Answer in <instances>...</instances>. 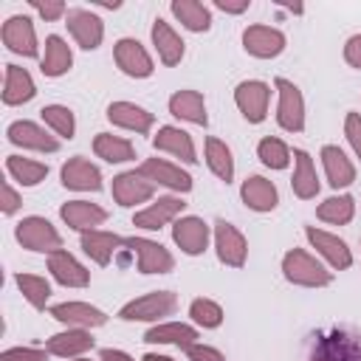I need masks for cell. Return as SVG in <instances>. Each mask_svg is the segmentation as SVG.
Instances as JSON below:
<instances>
[{
	"label": "cell",
	"instance_id": "ffe728a7",
	"mask_svg": "<svg viewBox=\"0 0 361 361\" xmlns=\"http://www.w3.org/2000/svg\"><path fill=\"white\" fill-rule=\"evenodd\" d=\"M51 316L68 327H102L107 322V313L87 305V302H62L51 307Z\"/></svg>",
	"mask_w": 361,
	"mask_h": 361
},
{
	"label": "cell",
	"instance_id": "8fae6325",
	"mask_svg": "<svg viewBox=\"0 0 361 361\" xmlns=\"http://www.w3.org/2000/svg\"><path fill=\"white\" fill-rule=\"evenodd\" d=\"M62 186L65 189H76V192H99L102 189V172L82 155H73L62 164Z\"/></svg>",
	"mask_w": 361,
	"mask_h": 361
},
{
	"label": "cell",
	"instance_id": "7a4b0ae2",
	"mask_svg": "<svg viewBox=\"0 0 361 361\" xmlns=\"http://www.w3.org/2000/svg\"><path fill=\"white\" fill-rule=\"evenodd\" d=\"M178 307V296L172 290H152L133 302H127L118 310V319L124 322H155L161 316H172Z\"/></svg>",
	"mask_w": 361,
	"mask_h": 361
},
{
	"label": "cell",
	"instance_id": "3957f363",
	"mask_svg": "<svg viewBox=\"0 0 361 361\" xmlns=\"http://www.w3.org/2000/svg\"><path fill=\"white\" fill-rule=\"evenodd\" d=\"M14 237H17V243H20L23 248H28V251L54 254V251L62 248L59 231H56L45 217H37V214L23 217V220L17 223V228H14Z\"/></svg>",
	"mask_w": 361,
	"mask_h": 361
},
{
	"label": "cell",
	"instance_id": "bcb514c9",
	"mask_svg": "<svg viewBox=\"0 0 361 361\" xmlns=\"http://www.w3.org/2000/svg\"><path fill=\"white\" fill-rule=\"evenodd\" d=\"M186 358L189 361H226V355L209 344H192L186 347Z\"/></svg>",
	"mask_w": 361,
	"mask_h": 361
},
{
	"label": "cell",
	"instance_id": "52a82bcc",
	"mask_svg": "<svg viewBox=\"0 0 361 361\" xmlns=\"http://www.w3.org/2000/svg\"><path fill=\"white\" fill-rule=\"evenodd\" d=\"M243 48L257 59H271L285 51V34L271 25H248L243 34Z\"/></svg>",
	"mask_w": 361,
	"mask_h": 361
},
{
	"label": "cell",
	"instance_id": "7bdbcfd3",
	"mask_svg": "<svg viewBox=\"0 0 361 361\" xmlns=\"http://www.w3.org/2000/svg\"><path fill=\"white\" fill-rule=\"evenodd\" d=\"M189 316H192L195 324H200L206 330H214V327L223 324V307L217 302H212V299H195L189 305Z\"/></svg>",
	"mask_w": 361,
	"mask_h": 361
},
{
	"label": "cell",
	"instance_id": "4dcf8cb0",
	"mask_svg": "<svg viewBox=\"0 0 361 361\" xmlns=\"http://www.w3.org/2000/svg\"><path fill=\"white\" fill-rule=\"evenodd\" d=\"M293 158H296L293 178H290L293 195H296V197H302V200H310V197H316V195H319V178H316L313 158H310L305 149H293Z\"/></svg>",
	"mask_w": 361,
	"mask_h": 361
},
{
	"label": "cell",
	"instance_id": "44dd1931",
	"mask_svg": "<svg viewBox=\"0 0 361 361\" xmlns=\"http://www.w3.org/2000/svg\"><path fill=\"white\" fill-rule=\"evenodd\" d=\"M310 361H361V344L344 333H333L319 338Z\"/></svg>",
	"mask_w": 361,
	"mask_h": 361
},
{
	"label": "cell",
	"instance_id": "836d02e7",
	"mask_svg": "<svg viewBox=\"0 0 361 361\" xmlns=\"http://www.w3.org/2000/svg\"><path fill=\"white\" fill-rule=\"evenodd\" d=\"M71 62H73V56H71V48H68V42L62 39V37H56V34H51L48 39H45V56H42V73L45 76H62L68 68H71Z\"/></svg>",
	"mask_w": 361,
	"mask_h": 361
},
{
	"label": "cell",
	"instance_id": "cb8c5ba5",
	"mask_svg": "<svg viewBox=\"0 0 361 361\" xmlns=\"http://www.w3.org/2000/svg\"><path fill=\"white\" fill-rule=\"evenodd\" d=\"M152 144H155V149H164V152H169V155H175V158H180V161H186V164H195V161H197L192 135H189L186 130H180V127L164 124V127L158 130V135L152 138Z\"/></svg>",
	"mask_w": 361,
	"mask_h": 361
},
{
	"label": "cell",
	"instance_id": "603a6c76",
	"mask_svg": "<svg viewBox=\"0 0 361 361\" xmlns=\"http://www.w3.org/2000/svg\"><path fill=\"white\" fill-rule=\"evenodd\" d=\"M107 118L116 124V127H124V130H133V133H149V127L155 124V116L133 102H113L107 107Z\"/></svg>",
	"mask_w": 361,
	"mask_h": 361
},
{
	"label": "cell",
	"instance_id": "8992f818",
	"mask_svg": "<svg viewBox=\"0 0 361 361\" xmlns=\"http://www.w3.org/2000/svg\"><path fill=\"white\" fill-rule=\"evenodd\" d=\"M234 102H237L240 113H243L251 124H259V121L268 116L271 87H268L265 82H257V79L240 82V85H237V90H234Z\"/></svg>",
	"mask_w": 361,
	"mask_h": 361
},
{
	"label": "cell",
	"instance_id": "1f68e13d",
	"mask_svg": "<svg viewBox=\"0 0 361 361\" xmlns=\"http://www.w3.org/2000/svg\"><path fill=\"white\" fill-rule=\"evenodd\" d=\"M118 245H124V237H118V234H113V231H99V228L82 231V248H85V254H87L96 265H107Z\"/></svg>",
	"mask_w": 361,
	"mask_h": 361
},
{
	"label": "cell",
	"instance_id": "f5cc1de1",
	"mask_svg": "<svg viewBox=\"0 0 361 361\" xmlns=\"http://www.w3.org/2000/svg\"><path fill=\"white\" fill-rule=\"evenodd\" d=\"M141 361H172V358H169V355H155V353H147Z\"/></svg>",
	"mask_w": 361,
	"mask_h": 361
},
{
	"label": "cell",
	"instance_id": "d4e9b609",
	"mask_svg": "<svg viewBox=\"0 0 361 361\" xmlns=\"http://www.w3.org/2000/svg\"><path fill=\"white\" fill-rule=\"evenodd\" d=\"M90 347H93V336L82 327H68L65 333H56L45 341V350L51 355H62V358H79Z\"/></svg>",
	"mask_w": 361,
	"mask_h": 361
},
{
	"label": "cell",
	"instance_id": "277c9868",
	"mask_svg": "<svg viewBox=\"0 0 361 361\" xmlns=\"http://www.w3.org/2000/svg\"><path fill=\"white\" fill-rule=\"evenodd\" d=\"M124 245L138 257V271L141 274H169L175 268L172 254L147 237H124Z\"/></svg>",
	"mask_w": 361,
	"mask_h": 361
},
{
	"label": "cell",
	"instance_id": "b9f144b4",
	"mask_svg": "<svg viewBox=\"0 0 361 361\" xmlns=\"http://www.w3.org/2000/svg\"><path fill=\"white\" fill-rule=\"evenodd\" d=\"M257 155L268 169H285L290 164V149L279 138H271V135L257 144Z\"/></svg>",
	"mask_w": 361,
	"mask_h": 361
},
{
	"label": "cell",
	"instance_id": "5b68a950",
	"mask_svg": "<svg viewBox=\"0 0 361 361\" xmlns=\"http://www.w3.org/2000/svg\"><path fill=\"white\" fill-rule=\"evenodd\" d=\"M276 90H279V107H276L279 127L288 133H302L305 130V102H302L299 87L288 79H276Z\"/></svg>",
	"mask_w": 361,
	"mask_h": 361
},
{
	"label": "cell",
	"instance_id": "f546056e",
	"mask_svg": "<svg viewBox=\"0 0 361 361\" xmlns=\"http://www.w3.org/2000/svg\"><path fill=\"white\" fill-rule=\"evenodd\" d=\"M169 113L183 118V121H192V124H200L206 127L209 124V116H206V102L197 90H178L169 96Z\"/></svg>",
	"mask_w": 361,
	"mask_h": 361
},
{
	"label": "cell",
	"instance_id": "f35d334b",
	"mask_svg": "<svg viewBox=\"0 0 361 361\" xmlns=\"http://www.w3.org/2000/svg\"><path fill=\"white\" fill-rule=\"evenodd\" d=\"M316 214H319V220H324V223L344 226V223H350L353 214H355V200H353L350 195H333V197H327V200L316 209Z\"/></svg>",
	"mask_w": 361,
	"mask_h": 361
},
{
	"label": "cell",
	"instance_id": "9c48e42d",
	"mask_svg": "<svg viewBox=\"0 0 361 361\" xmlns=\"http://www.w3.org/2000/svg\"><path fill=\"white\" fill-rule=\"evenodd\" d=\"M135 172L144 175L152 183H161V186L172 189V192H189L192 189V175H186L180 166H175L164 158H147Z\"/></svg>",
	"mask_w": 361,
	"mask_h": 361
},
{
	"label": "cell",
	"instance_id": "7402d4cb",
	"mask_svg": "<svg viewBox=\"0 0 361 361\" xmlns=\"http://www.w3.org/2000/svg\"><path fill=\"white\" fill-rule=\"evenodd\" d=\"M59 217L76 231H93L96 226H102L107 220V212L87 200H68V203H62Z\"/></svg>",
	"mask_w": 361,
	"mask_h": 361
},
{
	"label": "cell",
	"instance_id": "ac0fdd59",
	"mask_svg": "<svg viewBox=\"0 0 361 361\" xmlns=\"http://www.w3.org/2000/svg\"><path fill=\"white\" fill-rule=\"evenodd\" d=\"M183 200L180 197H175V195H166V197H158L155 203H149L147 209H141V212H135V217H133V226H138V228H147V231H158L161 226H166L169 220H175L180 212H183Z\"/></svg>",
	"mask_w": 361,
	"mask_h": 361
},
{
	"label": "cell",
	"instance_id": "6da1fadb",
	"mask_svg": "<svg viewBox=\"0 0 361 361\" xmlns=\"http://www.w3.org/2000/svg\"><path fill=\"white\" fill-rule=\"evenodd\" d=\"M282 274L288 282L293 285H302V288H324L330 285V271L316 259L310 257L307 251L302 248H290L285 257H282Z\"/></svg>",
	"mask_w": 361,
	"mask_h": 361
},
{
	"label": "cell",
	"instance_id": "ee69618b",
	"mask_svg": "<svg viewBox=\"0 0 361 361\" xmlns=\"http://www.w3.org/2000/svg\"><path fill=\"white\" fill-rule=\"evenodd\" d=\"M0 361H48V350H34V347H17V350H6Z\"/></svg>",
	"mask_w": 361,
	"mask_h": 361
},
{
	"label": "cell",
	"instance_id": "60d3db41",
	"mask_svg": "<svg viewBox=\"0 0 361 361\" xmlns=\"http://www.w3.org/2000/svg\"><path fill=\"white\" fill-rule=\"evenodd\" d=\"M39 116H42V121L59 135V138H73V133H76V121H73V113L65 107V104H45L42 110H39Z\"/></svg>",
	"mask_w": 361,
	"mask_h": 361
},
{
	"label": "cell",
	"instance_id": "484cf974",
	"mask_svg": "<svg viewBox=\"0 0 361 361\" xmlns=\"http://www.w3.org/2000/svg\"><path fill=\"white\" fill-rule=\"evenodd\" d=\"M240 195H243V203H245L248 209H254V212H271V209H276V203H279L276 186H274L271 180L259 178V175L245 178L243 186H240Z\"/></svg>",
	"mask_w": 361,
	"mask_h": 361
},
{
	"label": "cell",
	"instance_id": "681fc988",
	"mask_svg": "<svg viewBox=\"0 0 361 361\" xmlns=\"http://www.w3.org/2000/svg\"><path fill=\"white\" fill-rule=\"evenodd\" d=\"M344 59H347L353 68L361 71V34H355V37L347 39V45H344Z\"/></svg>",
	"mask_w": 361,
	"mask_h": 361
},
{
	"label": "cell",
	"instance_id": "c3c4849f",
	"mask_svg": "<svg viewBox=\"0 0 361 361\" xmlns=\"http://www.w3.org/2000/svg\"><path fill=\"white\" fill-rule=\"evenodd\" d=\"M0 195H3V214H14V212L20 209V203H23V200H20V195L11 189V183H8V180H3V183H0Z\"/></svg>",
	"mask_w": 361,
	"mask_h": 361
},
{
	"label": "cell",
	"instance_id": "db71d44e",
	"mask_svg": "<svg viewBox=\"0 0 361 361\" xmlns=\"http://www.w3.org/2000/svg\"><path fill=\"white\" fill-rule=\"evenodd\" d=\"M76 361H90V358H76Z\"/></svg>",
	"mask_w": 361,
	"mask_h": 361
},
{
	"label": "cell",
	"instance_id": "ba28073f",
	"mask_svg": "<svg viewBox=\"0 0 361 361\" xmlns=\"http://www.w3.org/2000/svg\"><path fill=\"white\" fill-rule=\"evenodd\" d=\"M113 56H116V65H118L127 76H133V79H147V76H152V71H155L149 54L141 48L138 39H130V37L118 39L116 48H113Z\"/></svg>",
	"mask_w": 361,
	"mask_h": 361
},
{
	"label": "cell",
	"instance_id": "83f0119b",
	"mask_svg": "<svg viewBox=\"0 0 361 361\" xmlns=\"http://www.w3.org/2000/svg\"><path fill=\"white\" fill-rule=\"evenodd\" d=\"M195 338H197V330L192 324H183V322H164V324H155L144 333L147 344H175L180 350L192 347Z\"/></svg>",
	"mask_w": 361,
	"mask_h": 361
},
{
	"label": "cell",
	"instance_id": "d6986e66",
	"mask_svg": "<svg viewBox=\"0 0 361 361\" xmlns=\"http://www.w3.org/2000/svg\"><path fill=\"white\" fill-rule=\"evenodd\" d=\"M172 240L180 245L183 254L189 257H197L206 251V243H209V226L200 220V217H180L175 220L172 226Z\"/></svg>",
	"mask_w": 361,
	"mask_h": 361
},
{
	"label": "cell",
	"instance_id": "4316f807",
	"mask_svg": "<svg viewBox=\"0 0 361 361\" xmlns=\"http://www.w3.org/2000/svg\"><path fill=\"white\" fill-rule=\"evenodd\" d=\"M322 164H324V172H327V180L333 189H344L355 180V166L350 164V158L336 144L322 147Z\"/></svg>",
	"mask_w": 361,
	"mask_h": 361
},
{
	"label": "cell",
	"instance_id": "e575fe53",
	"mask_svg": "<svg viewBox=\"0 0 361 361\" xmlns=\"http://www.w3.org/2000/svg\"><path fill=\"white\" fill-rule=\"evenodd\" d=\"M93 152L99 158H104L107 164H124V161L135 158L133 144L127 138H118V135H110V133H99L93 138Z\"/></svg>",
	"mask_w": 361,
	"mask_h": 361
},
{
	"label": "cell",
	"instance_id": "9a60e30c",
	"mask_svg": "<svg viewBox=\"0 0 361 361\" xmlns=\"http://www.w3.org/2000/svg\"><path fill=\"white\" fill-rule=\"evenodd\" d=\"M48 271L51 276L65 288H85L90 282V271L65 248L48 254Z\"/></svg>",
	"mask_w": 361,
	"mask_h": 361
},
{
	"label": "cell",
	"instance_id": "7dc6e473",
	"mask_svg": "<svg viewBox=\"0 0 361 361\" xmlns=\"http://www.w3.org/2000/svg\"><path fill=\"white\" fill-rule=\"evenodd\" d=\"M31 8L39 11L45 20H56V17L68 14V6L65 3H39V0H31Z\"/></svg>",
	"mask_w": 361,
	"mask_h": 361
},
{
	"label": "cell",
	"instance_id": "d6a6232c",
	"mask_svg": "<svg viewBox=\"0 0 361 361\" xmlns=\"http://www.w3.org/2000/svg\"><path fill=\"white\" fill-rule=\"evenodd\" d=\"M152 42H155V51H158V56H161L164 65H178L180 62V56H183V39L161 17L152 23Z\"/></svg>",
	"mask_w": 361,
	"mask_h": 361
},
{
	"label": "cell",
	"instance_id": "2e32d148",
	"mask_svg": "<svg viewBox=\"0 0 361 361\" xmlns=\"http://www.w3.org/2000/svg\"><path fill=\"white\" fill-rule=\"evenodd\" d=\"M6 135H8L11 144H17L23 149H37V152H56L59 149V141L54 135H48L39 124L25 121V118L23 121H11Z\"/></svg>",
	"mask_w": 361,
	"mask_h": 361
},
{
	"label": "cell",
	"instance_id": "f907efd6",
	"mask_svg": "<svg viewBox=\"0 0 361 361\" xmlns=\"http://www.w3.org/2000/svg\"><path fill=\"white\" fill-rule=\"evenodd\" d=\"M214 6H217L220 11L240 14V11H245V8H248V0H237V3H231V0H214Z\"/></svg>",
	"mask_w": 361,
	"mask_h": 361
},
{
	"label": "cell",
	"instance_id": "4fadbf2b",
	"mask_svg": "<svg viewBox=\"0 0 361 361\" xmlns=\"http://www.w3.org/2000/svg\"><path fill=\"white\" fill-rule=\"evenodd\" d=\"M214 245H217V257L223 265H231V268H240L245 262V254H248V245H245V237L226 220H217L214 223Z\"/></svg>",
	"mask_w": 361,
	"mask_h": 361
},
{
	"label": "cell",
	"instance_id": "816d5d0a",
	"mask_svg": "<svg viewBox=\"0 0 361 361\" xmlns=\"http://www.w3.org/2000/svg\"><path fill=\"white\" fill-rule=\"evenodd\" d=\"M99 358H102V361H133L127 353H121V350H110V347H104V350L99 353Z\"/></svg>",
	"mask_w": 361,
	"mask_h": 361
},
{
	"label": "cell",
	"instance_id": "7c38bea8",
	"mask_svg": "<svg viewBox=\"0 0 361 361\" xmlns=\"http://www.w3.org/2000/svg\"><path fill=\"white\" fill-rule=\"evenodd\" d=\"M0 37H3V42H6V48L8 51H14V54H20V56H37L39 54V48H37V34H34V25H31V20L28 17H8L6 23H3V31H0Z\"/></svg>",
	"mask_w": 361,
	"mask_h": 361
},
{
	"label": "cell",
	"instance_id": "30bf717a",
	"mask_svg": "<svg viewBox=\"0 0 361 361\" xmlns=\"http://www.w3.org/2000/svg\"><path fill=\"white\" fill-rule=\"evenodd\" d=\"M65 25H68L71 37H73L85 51L99 48V42H102V37H104L102 20H99L96 14H90V11H85V8H68Z\"/></svg>",
	"mask_w": 361,
	"mask_h": 361
},
{
	"label": "cell",
	"instance_id": "5bb4252c",
	"mask_svg": "<svg viewBox=\"0 0 361 361\" xmlns=\"http://www.w3.org/2000/svg\"><path fill=\"white\" fill-rule=\"evenodd\" d=\"M305 237L310 240V245H313L333 268L344 271V268L353 265V254H350V248H347V243H344L341 237H336V234H330V231H322V228H316V226H307V228H305Z\"/></svg>",
	"mask_w": 361,
	"mask_h": 361
},
{
	"label": "cell",
	"instance_id": "f6af8a7d",
	"mask_svg": "<svg viewBox=\"0 0 361 361\" xmlns=\"http://www.w3.org/2000/svg\"><path fill=\"white\" fill-rule=\"evenodd\" d=\"M344 133H347L350 147H353L355 155L361 158V116H358V113H347V118H344Z\"/></svg>",
	"mask_w": 361,
	"mask_h": 361
},
{
	"label": "cell",
	"instance_id": "ab89813d",
	"mask_svg": "<svg viewBox=\"0 0 361 361\" xmlns=\"http://www.w3.org/2000/svg\"><path fill=\"white\" fill-rule=\"evenodd\" d=\"M14 282H17V288L23 290V296L28 299L31 307H37V310L45 307V302H48V296H51V285H48L45 276H37V274H17Z\"/></svg>",
	"mask_w": 361,
	"mask_h": 361
},
{
	"label": "cell",
	"instance_id": "d590c367",
	"mask_svg": "<svg viewBox=\"0 0 361 361\" xmlns=\"http://www.w3.org/2000/svg\"><path fill=\"white\" fill-rule=\"evenodd\" d=\"M6 172L20 183V186H37L48 175V164L23 158V155H8L6 158Z\"/></svg>",
	"mask_w": 361,
	"mask_h": 361
},
{
	"label": "cell",
	"instance_id": "e0dca14e",
	"mask_svg": "<svg viewBox=\"0 0 361 361\" xmlns=\"http://www.w3.org/2000/svg\"><path fill=\"white\" fill-rule=\"evenodd\" d=\"M152 195H155V183L147 180L144 175H138L135 169L113 178V197L118 206H135V203L149 200Z\"/></svg>",
	"mask_w": 361,
	"mask_h": 361
},
{
	"label": "cell",
	"instance_id": "74e56055",
	"mask_svg": "<svg viewBox=\"0 0 361 361\" xmlns=\"http://www.w3.org/2000/svg\"><path fill=\"white\" fill-rule=\"evenodd\" d=\"M206 164H209V169L220 178V180H231L234 178V158H231V149L226 147V141H220V138H214V135H209L206 138Z\"/></svg>",
	"mask_w": 361,
	"mask_h": 361
},
{
	"label": "cell",
	"instance_id": "8d00e7d4",
	"mask_svg": "<svg viewBox=\"0 0 361 361\" xmlns=\"http://www.w3.org/2000/svg\"><path fill=\"white\" fill-rule=\"evenodd\" d=\"M172 14L189 28V31H209V25H212V14H209V8L203 6V3H197V0H172Z\"/></svg>",
	"mask_w": 361,
	"mask_h": 361
},
{
	"label": "cell",
	"instance_id": "f1b7e54d",
	"mask_svg": "<svg viewBox=\"0 0 361 361\" xmlns=\"http://www.w3.org/2000/svg\"><path fill=\"white\" fill-rule=\"evenodd\" d=\"M37 96V87H34V79L25 68H17V65H6V79H3V102L6 104H23V102H31Z\"/></svg>",
	"mask_w": 361,
	"mask_h": 361
}]
</instances>
